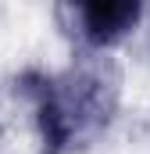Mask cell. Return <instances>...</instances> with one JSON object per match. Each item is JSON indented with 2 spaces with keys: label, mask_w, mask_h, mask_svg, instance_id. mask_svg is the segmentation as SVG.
<instances>
[{
  "label": "cell",
  "mask_w": 150,
  "mask_h": 154,
  "mask_svg": "<svg viewBox=\"0 0 150 154\" xmlns=\"http://www.w3.org/2000/svg\"><path fill=\"white\" fill-rule=\"evenodd\" d=\"M72 14L79 22V36L86 43L107 47L140 22V4H79Z\"/></svg>",
  "instance_id": "cell-2"
},
{
  "label": "cell",
  "mask_w": 150,
  "mask_h": 154,
  "mask_svg": "<svg viewBox=\"0 0 150 154\" xmlns=\"http://www.w3.org/2000/svg\"><path fill=\"white\" fill-rule=\"evenodd\" d=\"M114 90L97 72H68L39 90V125L50 151L93 140L111 115Z\"/></svg>",
  "instance_id": "cell-1"
}]
</instances>
